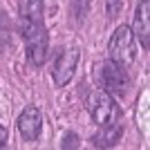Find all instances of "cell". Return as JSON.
Instances as JSON below:
<instances>
[{
	"label": "cell",
	"mask_w": 150,
	"mask_h": 150,
	"mask_svg": "<svg viewBox=\"0 0 150 150\" xmlns=\"http://www.w3.org/2000/svg\"><path fill=\"white\" fill-rule=\"evenodd\" d=\"M18 130L25 141H36L43 130V117L36 105H27L18 117Z\"/></svg>",
	"instance_id": "obj_5"
},
{
	"label": "cell",
	"mask_w": 150,
	"mask_h": 150,
	"mask_svg": "<svg viewBox=\"0 0 150 150\" xmlns=\"http://www.w3.org/2000/svg\"><path fill=\"white\" fill-rule=\"evenodd\" d=\"M81 146V139H79V134L76 132H67L65 137H63V141H61V148H79Z\"/></svg>",
	"instance_id": "obj_11"
},
{
	"label": "cell",
	"mask_w": 150,
	"mask_h": 150,
	"mask_svg": "<svg viewBox=\"0 0 150 150\" xmlns=\"http://www.w3.org/2000/svg\"><path fill=\"white\" fill-rule=\"evenodd\" d=\"M121 134H123V123H121V119H117L108 125H101V130L92 137V144L96 148H112L119 144Z\"/></svg>",
	"instance_id": "obj_8"
},
{
	"label": "cell",
	"mask_w": 150,
	"mask_h": 150,
	"mask_svg": "<svg viewBox=\"0 0 150 150\" xmlns=\"http://www.w3.org/2000/svg\"><path fill=\"white\" fill-rule=\"evenodd\" d=\"M88 11H90V0H74V16L79 23L88 16Z\"/></svg>",
	"instance_id": "obj_10"
},
{
	"label": "cell",
	"mask_w": 150,
	"mask_h": 150,
	"mask_svg": "<svg viewBox=\"0 0 150 150\" xmlns=\"http://www.w3.org/2000/svg\"><path fill=\"white\" fill-rule=\"evenodd\" d=\"M134 36L139 38V43L144 50L150 47V0H141L134 11Z\"/></svg>",
	"instance_id": "obj_7"
},
{
	"label": "cell",
	"mask_w": 150,
	"mask_h": 150,
	"mask_svg": "<svg viewBox=\"0 0 150 150\" xmlns=\"http://www.w3.org/2000/svg\"><path fill=\"white\" fill-rule=\"evenodd\" d=\"M108 52H110V58L119 63L121 67L134 63L137 50H134V34L130 31V27L121 25L114 29V34L110 36V43H108Z\"/></svg>",
	"instance_id": "obj_3"
},
{
	"label": "cell",
	"mask_w": 150,
	"mask_h": 150,
	"mask_svg": "<svg viewBox=\"0 0 150 150\" xmlns=\"http://www.w3.org/2000/svg\"><path fill=\"white\" fill-rule=\"evenodd\" d=\"M123 7V0H105V9H108V18H117Z\"/></svg>",
	"instance_id": "obj_12"
},
{
	"label": "cell",
	"mask_w": 150,
	"mask_h": 150,
	"mask_svg": "<svg viewBox=\"0 0 150 150\" xmlns=\"http://www.w3.org/2000/svg\"><path fill=\"white\" fill-rule=\"evenodd\" d=\"M76 63H79V52H76V50H65L61 56L56 58L54 69H52L56 88H63V85H67V83H69V79L74 76Z\"/></svg>",
	"instance_id": "obj_6"
},
{
	"label": "cell",
	"mask_w": 150,
	"mask_h": 150,
	"mask_svg": "<svg viewBox=\"0 0 150 150\" xmlns=\"http://www.w3.org/2000/svg\"><path fill=\"white\" fill-rule=\"evenodd\" d=\"M5 141H7V130L0 125V146H5Z\"/></svg>",
	"instance_id": "obj_13"
},
{
	"label": "cell",
	"mask_w": 150,
	"mask_h": 150,
	"mask_svg": "<svg viewBox=\"0 0 150 150\" xmlns=\"http://www.w3.org/2000/svg\"><path fill=\"white\" fill-rule=\"evenodd\" d=\"M85 108H88L90 117L94 119V123H99V125H108V123L119 119V108H117L114 99L105 90L90 92L88 101H85Z\"/></svg>",
	"instance_id": "obj_4"
},
{
	"label": "cell",
	"mask_w": 150,
	"mask_h": 150,
	"mask_svg": "<svg viewBox=\"0 0 150 150\" xmlns=\"http://www.w3.org/2000/svg\"><path fill=\"white\" fill-rule=\"evenodd\" d=\"M20 20L43 23V0H18Z\"/></svg>",
	"instance_id": "obj_9"
},
{
	"label": "cell",
	"mask_w": 150,
	"mask_h": 150,
	"mask_svg": "<svg viewBox=\"0 0 150 150\" xmlns=\"http://www.w3.org/2000/svg\"><path fill=\"white\" fill-rule=\"evenodd\" d=\"M20 31L27 45V56L31 65H45L47 54H50V36L43 23H29V20H20Z\"/></svg>",
	"instance_id": "obj_1"
},
{
	"label": "cell",
	"mask_w": 150,
	"mask_h": 150,
	"mask_svg": "<svg viewBox=\"0 0 150 150\" xmlns=\"http://www.w3.org/2000/svg\"><path fill=\"white\" fill-rule=\"evenodd\" d=\"M94 81L99 83V88H103L108 94H114V96H123L128 90V74L112 58L99 61L94 65Z\"/></svg>",
	"instance_id": "obj_2"
}]
</instances>
